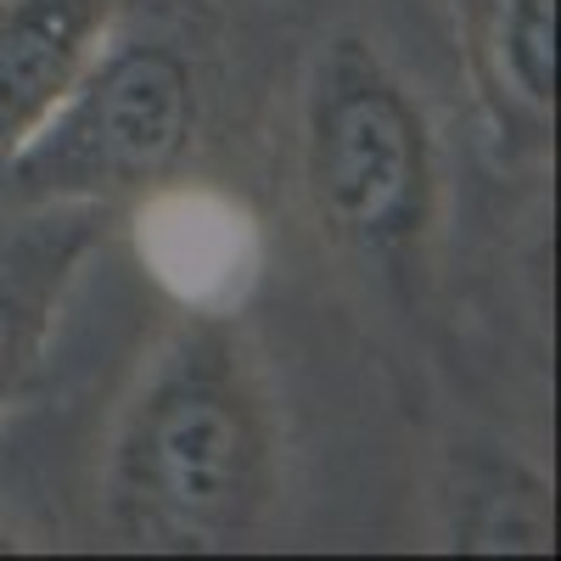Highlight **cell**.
Here are the masks:
<instances>
[{
  "label": "cell",
  "instance_id": "1",
  "mask_svg": "<svg viewBox=\"0 0 561 561\" xmlns=\"http://www.w3.org/2000/svg\"><path fill=\"white\" fill-rule=\"evenodd\" d=\"M270 500V421L219 332H192L129 404L107 511L140 550H230Z\"/></svg>",
  "mask_w": 561,
  "mask_h": 561
},
{
  "label": "cell",
  "instance_id": "2",
  "mask_svg": "<svg viewBox=\"0 0 561 561\" xmlns=\"http://www.w3.org/2000/svg\"><path fill=\"white\" fill-rule=\"evenodd\" d=\"M304 185L320 230L404 275L433 225V140L399 73L365 39H332L304 102Z\"/></svg>",
  "mask_w": 561,
  "mask_h": 561
},
{
  "label": "cell",
  "instance_id": "3",
  "mask_svg": "<svg viewBox=\"0 0 561 561\" xmlns=\"http://www.w3.org/2000/svg\"><path fill=\"white\" fill-rule=\"evenodd\" d=\"M197 129V84L169 45L96 51L79 84L0 163L12 192L39 203H96L163 180Z\"/></svg>",
  "mask_w": 561,
  "mask_h": 561
},
{
  "label": "cell",
  "instance_id": "4",
  "mask_svg": "<svg viewBox=\"0 0 561 561\" xmlns=\"http://www.w3.org/2000/svg\"><path fill=\"white\" fill-rule=\"evenodd\" d=\"M113 0H0V163L96 62Z\"/></svg>",
  "mask_w": 561,
  "mask_h": 561
},
{
  "label": "cell",
  "instance_id": "5",
  "mask_svg": "<svg viewBox=\"0 0 561 561\" xmlns=\"http://www.w3.org/2000/svg\"><path fill=\"white\" fill-rule=\"evenodd\" d=\"M90 242H96V203H57L0 242V404L39 359L62 287Z\"/></svg>",
  "mask_w": 561,
  "mask_h": 561
},
{
  "label": "cell",
  "instance_id": "6",
  "mask_svg": "<svg viewBox=\"0 0 561 561\" xmlns=\"http://www.w3.org/2000/svg\"><path fill=\"white\" fill-rule=\"evenodd\" d=\"M466 51L500 107L539 129L556 113V0H466Z\"/></svg>",
  "mask_w": 561,
  "mask_h": 561
},
{
  "label": "cell",
  "instance_id": "7",
  "mask_svg": "<svg viewBox=\"0 0 561 561\" xmlns=\"http://www.w3.org/2000/svg\"><path fill=\"white\" fill-rule=\"evenodd\" d=\"M12 550H23V545H18V534H12V528H0V556H12Z\"/></svg>",
  "mask_w": 561,
  "mask_h": 561
}]
</instances>
